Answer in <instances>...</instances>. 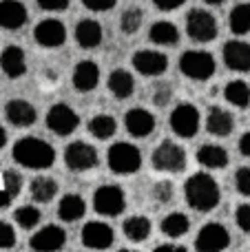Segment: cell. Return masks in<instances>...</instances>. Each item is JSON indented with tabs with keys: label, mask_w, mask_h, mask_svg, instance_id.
I'll return each instance as SVG.
<instances>
[{
	"label": "cell",
	"mask_w": 250,
	"mask_h": 252,
	"mask_svg": "<svg viewBox=\"0 0 250 252\" xmlns=\"http://www.w3.org/2000/svg\"><path fill=\"white\" fill-rule=\"evenodd\" d=\"M11 157L16 164H20L22 168L29 170H47L56 164V148L49 142L40 137H33V135H27V137H20L16 144H13Z\"/></svg>",
	"instance_id": "cell-1"
},
{
	"label": "cell",
	"mask_w": 250,
	"mask_h": 252,
	"mask_svg": "<svg viewBox=\"0 0 250 252\" xmlns=\"http://www.w3.org/2000/svg\"><path fill=\"white\" fill-rule=\"evenodd\" d=\"M184 197H186V204L193 210H197V213H211V210H215L217 206H219L221 190L213 175L195 173L186 179Z\"/></svg>",
	"instance_id": "cell-2"
},
{
	"label": "cell",
	"mask_w": 250,
	"mask_h": 252,
	"mask_svg": "<svg viewBox=\"0 0 250 252\" xmlns=\"http://www.w3.org/2000/svg\"><path fill=\"white\" fill-rule=\"evenodd\" d=\"M106 164L115 175H133L142 168V151L131 142H115L106 153Z\"/></svg>",
	"instance_id": "cell-3"
},
{
	"label": "cell",
	"mask_w": 250,
	"mask_h": 252,
	"mask_svg": "<svg viewBox=\"0 0 250 252\" xmlns=\"http://www.w3.org/2000/svg\"><path fill=\"white\" fill-rule=\"evenodd\" d=\"M151 164L159 173H184L186 170V151L173 139H164L153 148Z\"/></svg>",
	"instance_id": "cell-4"
},
{
	"label": "cell",
	"mask_w": 250,
	"mask_h": 252,
	"mask_svg": "<svg viewBox=\"0 0 250 252\" xmlns=\"http://www.w3.org/2000/svg\"><path fill=\"white\" fill-rule=\"evenodd\" d=\"M180 71L188 80L206 82V80H211L215 75L217 62L213 58V53L208 51H184L180 58Z\"/></svg>",
	"instance_id": "cell-5"
},
{
	"label": "cell",
	"mask_w": 250,
	"mask_h": 252,
	"mask_svg": "<svg viewBox=\"0 0 250 252\" xmlns=\"http://www.w3.org/2000/svg\"><path fill=\"white\" fill-rule=\"evenodd\" d=\"M186 33H188V38L193 42L199 44L213 42L217 38V33H219L217 18L206 9H190L186 13Z\"/></svg>",
	"instance_id": "cell-6"
},
{
	"label": "cell",
	"mask_w": 250,
	"mask_h": 252,
	"mask_svg": "<svg viewBox=\"0 0 250 252\" xmlns=\"http://www.w3.org/2000/svg\"><path fill=\"white\" fill-rule=\"evenodd\" d=\"M168 124L171 130L182 139H190L199 133V126H202V115L199 109L190 102H180L175 109L168 115Z\"/></svg>",
	"instance_id": "cell-7"
},
{
	"label": "cell",
	"mask_w": 250,
	"mask_h": 252,
	"mask_svg": "<svg viewBox=\"0 0 250 252\" xmlns=\"http://www.w3.org/2000/svg\"><path fill=\"white\" fill-rule=\"evenodd\" d=\"M93 210L102 217H118L126 210V195L115 184H102L93 192Z\"/></svg>",
	"instance_id": "cell-8"
},
{
	"label": "cell",
	"mask_w": 250,
	"mask_h": 252,
	"mask_svg": "<svg viewBox=\"0 0 250 252\" xmlns=\"http://www.w3.org/2000/svg\"><path fill=\"white\" fill-rule=\"evenodd\" d=\"M100 164V155H97V148L89 142H71L64 148V166L73 173H84V170H91Z\"/></svg>",
	"instance_id": "cell-9"
},
{
	"label": "cell",
	"mask_w": 250,
	"mask_h": 252,
	"mask_svg": "<svg viewBox=\"0 0 250 252\" xmlns=\"http://www.w3.org/2000/svg\"><path fill=\"white\" fill-rule=\"evenodd\" d=\"M44 122H47V128L51 130L53 135H58V137H69L71 133H75V130H78L80 115L75 113L69 104L58 102V104H53L51 109L47 111Z\"/></svg>",
	"instance_id": "cell-10"
},
{
	"label": "cell",
	"mask_w": 250,
	"mask_h": 252,
	"mask_svg": "<svg viewBox=\"0 0 250 252\" xmlns=\"http://www.w3.org/2000/svg\"><path fill=\"white\" fill-rule=\"evenodd\" d=\"M131 64L144 78H159L168 69V56L162 51H153V49H140L133 53Z\"/></svg>",
	"instance_id": "cell-11"
},
{
	"label": "cell",
	"mask_w": 250,
	"mask_h": 252,
	"mask_svg": "<svg viewBox=\"0 0 250 252\" xmlns=\"http://www.w3.org/2000/svg\"><path fill=\"white\" fill-rule=\"evenodd\" d=\"M230 246V232L224 223L211 221L197 232L195 250L199 252H221Z\"/></svg>",
	"instance_id": "cell-12"
},
{
	"label": "cell",
	"mask_w": 250,
	"mask_h": 252,
	"mask_svg": "<svg viewBox=\"0 0 250 252\" xmlns=\"http://www.w3.org/2000/svg\"><path fill=\"white\" fill-rule=\"evenodd\" d=\"M66 27L58 18H44L35 25L33 29V40L42 49H58L66 42Z\"/></svg>",
	"instance_id": "cell-13"
},
{
	"label": "cell",
	"mask_w": 250,
	"mask_h": 252,
	"mask_svg": "<svg viewBox=\"0 0 250 252\" xmlns=\"http://www.w3.org/2000/svg\"><path fill=\"white\" fill-rule=\"evenodd\" d=\"M80 241L89 250H109L115 244V232L106 221H89L82 226Z\"/></svg>",
	"instance_id": "cell-14"
},
{
	"label": "cell",
	"mask_w": 250,
	"mask_h": 252,
	"mask_svg": "<svg viewBox=\"0 0 250 252\" xmlns=\"http://www.w3.org/2000/svg\"><path fill=\"white\" fill-rule=\"evenodd\" d=\"M224 64L235 73H250V42L246 40H228L221 49Z\"/></svg>",
	"instance_id": "cell-15"
},
{
	"label": "cell",
	"mask_w": 250,
	"mask_h": 252,
	"mask_svg": "<svg viewBox=\"0 0 250 252\" xmlns=\"http://www.w3.org/2000/svg\"><path fill=\"white\" fill-rule=\"evenodd\" d=\"M66 244V230L56 223H49V226L40 228L33 237L29 239V248L38 250V252H56L62 250Z\"/></svg>",
	"instance_id": "cell-16"
},
{
	"label": "cell",
	"mask_w": 250,
	"mask_h": 252,
	"mask_svg": "<svg viewBox=\"0 0 250 252\" xmlns=\"http://www.w3.org/2000/svg\"><path fill=\"white\" fill-rule=\"evenodd\" d=\"M124 126H126V133L131 135V137L144 139L155 133L157 120H155V115L151 113V111L142 109V106H135V109L126 111V115H124Z\"/></svg>",
	"instance_id": "cell-17"
},
{
	"label": "cell",
	"mask_w": 250,
	"mask_h": 252,
	"mask_svg": "<svg viewBox=\"0 0 250 252\" xmlns=\"http://www.w3.org/2000/svg\"><path fill=\"white\" fill-rule=\"evenodd\" d=\"M4 118L11 126L16 128H29L35 124L38 120V111L31 104L29 100H22V97H13L4 104Z\"/></svg>",
	"instance_id": "cell-18"
},
{
	"label": "cell",
	"mask_w": 250,
	"mask_h": 252,
	"mask_svg": "<svg viewBox=\"0 0 250 252\" xmlns=\"http://www.w3.org/2000/svg\"><path fill=\"white\" fill-rule=\"evenodd\" d=\"M71 82H73V89L78 93L95 91L97 84H100V66H97L93 60H80L73 69Z\"/></svg>",
	"instance_id": "cell-19"
},
{
	"label": "cell",
	"mask_w": 250,
	"mask_h": 252,
	"mask_svg": "<svg viewBox=\"0 0 250 252\" xmlns=\"http://www.w3.org/2000/svg\"><path fill=\"white\" fill-rule=\"evenodd\" d=\"M29 11L20 0H0V29L18 31L27 25Z\"/></svg>",
	"instance_id": "cell-20"
},
{
	"label": "cell",
	"mask_w": 250,
	"mask_h": 252,
	"mask_svg": "<svg viewBox=\"0 0 250 252\" xmlns=\"http://www.w3.org/2000/svg\"><path fill=\"white\" fill-rule=\"evenodd\" d=\"M0 69L7 78L16 80L22 78L27 73V56H25V49L16 47V44H9L2 53H0Z\"/></svg>",
	"instance_id": "cell-21"
},
{
	"label": "cell",
	"mask_w": 250,
	"mask_h": 252,
	"mask_svg": "<svg viewBox=\"0 0 250 252\" xmlns=\"http://www.w3.org/2000/svg\"><path fill=\"white\" fill-rule=\"evenodd\" d=\"M73 38L82 49H95V47H100L102 40H104V29H102V25L97 20L84 18V20H80L78 25H75Z\"/></svg>",
	"instance_id": "cell-22"
},
{
	"label": "cell",
	"mask_w": 250,
	"mask_h": 252,
	"mask_svg": "<svg viewBox=\"0 0 250 252\" xmlns=\"http://www.w3.org/2000/svg\"><path fill=\"white\" fill-rule=\"evenodd\" d=\"M206 130L215 137H228L235 130V118L230 111L221 109V106H211L206 113Z\"/></svg>",
	"instance_id": "cell-23"
},
{
	"label": "cell",
	"mask_w": 250,
	"mask_h": 252,
	"mask_svg": "<svg viewBox=\"0 0 250 252\" xmlns=\"http://www.w3.org/2000/svg\"><path fill=\"white\" fill-rule=\"evenodd\" d=\"M106 87H109L113 97H118V100H128V97L135 93V78H133V73L126 69H113L109 73Z\"/></svg>",
	"instance_id": "cell-24"
},
{
	"label": "cell",
	"mask_w": 250,
	"mask_h": 252,
	"mask_svg": "<svg viewBox=\"0 0 250 252\" xmlns=\"http://www.w3.org/2000/svg\"><path fill=\"white\" fill-rule=\"evenodd\" d=\"M197 161L208 170H221L228 166V151L219 144H202L197 148Z\"/></svg>",
	"instance_id": "cell-25"
},
{
	"label": "cell",
	"mask_w": 250,
	"mask_h": 252,
	"mask_svg": "<svg viewBox=\"0 0 250 252\" xmlns=\"http://www.w3.org/2000/svg\"><path fill=\"white\" fill-rule=\"evenodd\" d=\"M84 215H87V201H84V197L69 192V195H64L58 201V217L62 221H66V223L80 221Z\"/></svg>",
	"instance_id": "cell-26"
},
{
	"label": "cell",
	"mask_w": 250,
	"mask_h": 252,
	"mask_svg": "<svg viewBox=\"0 0 250 252\" xmlns=\"http://www.w3.org/2000/svg\"><path fill=\"white\" fill-rule=\"evenodd\" d=\"M151 230H153V223H151L149 217L144 215H131V217L124 219L122 223V232L128 241L133 244H142L151 237Z\"/></svg>",
	"instance_id": "cell-27"
},
{
	"label": "cell",
	"mask_w": 250,
	"mask_h": 252,
	"mask_svg": "<svg viewBox=\"0 0 250 252\" xmlns=\"http://www.w3.org/2000/svg\"><path fill=\"white\" fill-rule=\"evenodd\" d=\"M180 29L171 20H157L149 29V40L153 44H159V47H173V44L180 42Z\"/></svg>",
	"instance_id": "cell-28"
},
{
	"label": "cell",
	"mask_w": 250,
	"mask_h": 252,
	"mask_svg": "<svg viewBox=\"0 0 250 252\" xmlns=\"http://www.w3.org/2000/svg\"><path fill=\"white\" fill-rule=\"evenodd\" d=\"M29 195L38 204H49L58 195V182L47 175H38L29 182Z\"/></svg>",
	"instance_id": "cell-29"
},
{
	"label": "cell",
	"mask_w": 250,
	"mask_h": 252,
	"mask_svg": "<svg viewBox=\"0 0 250 252\" xmlns=\"http://www.w3.org/2000/svg\"><path fill=\"white\" fill-rule=\"evenodd\" d=\"M159 230H162V235L168 237V239H180V237L188 235V230H190L188 215H184V213L166 215V217L162 219V223H159Z\"/></svg>",
	"instance_id": "cell-30"
},
{
	"label": "cell",
	"mask_w": 250,
	"mask_h": 252,
	"mask_svg": "<svg viewBox=\"0 0 250 252\" xmlns=\"http://www.w3.org/2000/svg\"><path fill=\"white\" fill-rule=\"evenodd\" d=\"M224 97L235 109H248L250 106V84L246 80H230L224 87Z\"/></svg>",
	"instance_id": "cell-31"
},
{
	"label": "cell",
	"mask_w": 250,
	"mask_h": 252,
	"mask_svg": "<svg viewBox=\"0 0 250 252\" xmlns=\"http://www.w3.org/2000/svg\"><path fill=\"white\" fill-rule=\"evenodd\" d=\"M89 135L95 139H111L115 133H118V122H115L113 115L106 113H97L89 120Z\"/></svg>",
	"instance_id": "cell-32"
},
{
	"label": "cell",
	"mask_w": 250,
	"mask_h": 252,
	"mask_svg": "<svg viewBox=\"0 0 250 252\" xmlns=\"http://www.w3.org/2000/svg\"><path fill=\"white\" fill-rule=\"evenodd\" d=\"M228 27L235 35L250 33V2H237L228 13Z\"/></svg>",
	"instance_id": "cell-33"
},
{
	"label": "cell",
	"mask_w": 250,
	"mask_h": 252,
	"mask_svg": "<svg viewBox=\"0 0 250 252\" xmlns=\"http://www.w3.org/2000/svg\"><path fill=\"white\" fill-rule=\"evenodd\" d=\"M13 219H16V223L22 230H33L40 223V219H42V213H40L35 206L27 204V206H20V208L13 210Z\"/></svg>",
	"instance_id": "cell-34"
},
{
	"label": "cell",
	"mask_w": 250,
	"mask_h": 252,
	"mask_svg": "<svg viewBox=\"0 0 250 252\" xmlns=\"http://www.w3.org/2000/svg\"><path fill=\"white\" fill-rule=\"evenodd\" d=\"M142 22H144V11L140 7H128L120 18V29L126 35H135L142 29Z\"/></svg>",
	"instance_id": "cell-35"
},
{
	"label": "cell",
	"mask_w": 250,
	"mask_h": 252,
	"mask_svg": "<svg viewBox=\"0 0 250 252\" xmlns=\"http://www.w3.org/2000/svg\"><path fill=\"white\" fill-rule=\"evenodd\" d=\"M173 197H175V186H173V182H168V179H159L153 186V199L157 201V204H168Z\"/></svg>",
	"instance_id": "cell-36"
},
{
	"label": "cell",
	"mask_w": 250,
	"mask_h": 252,
	"mask_svg": "<svg viewBox=\"0 0 250 252\" xmlns=\"http://www.w3.org/2000/svg\"><path fill=\"white\" fill-rule=\"evenodd\" d=\"M2 182H4V188H7L13 197H18V195H20V190H22L25 179H22V175L18 173V170L9 168V170H4V173H2Z\"/></svg>",
	"instance_id": "cell-37"
},
{
	"label": "cell",
	"mask_w": 250,
	"mask_h": 252,
	"mask_svg": "<svg viewBox=\"0 0 250 252\" xmlns=\"http://www.w3.org/2000/svg\"><path fill=\"white\" fill-rule=\"evenodd\" d=\"M171 100H173V87L171 84H166V82L157 84L155 91H153V104L159 106V109H164V106L171 104Z\"/></svg>",
	"instance_id": "cell-38"
},
{
	"label": "cell",
	"mask_w": 250,
	"mask_h": 252,
	"mask_svg": "<svg viewBox=\"0 0 250 252\" xmlns=\"http://www.w3.org/2000/svg\"><path fill=\"white\" fill-rule=\"evenodd\" d=\"M235 188H237L239 195L250 197V168L248 166H242L235 173Z\"/></svg>",
	"instance_id": "cell-39"
},
{
	"label": "cell",
	"mask_w": 250,
	"mask_h": 252,
	"mask_svg": "<svg viewBox=\"0 0 250 252\" xmlns=\"http://www.w3.org/2000/svg\"><path fill=\"white\" fill-rule=\"evenodd\" d=\"M235 223L242 232L250 235V204H239L235 210Z\"/></svg>",
	"instance_id": "cell-40"
},
{
	"label": "cell",
	"mask_w": 250,
	"mask_h": 252,
	"mask_svg": "<svg viewBox=\"0 0 250 252\" xmlns=\"http://www.w3.org/2000/svg\"><path fill=\"white\" fill-rule=\"evenodd\" d=\"M16 246V230L11 228V223L0 221V250H9Z\"/></svg>",
	"instance_id": "cell-41"
},
{
	"label": "cell",
	"mask_w": 250,
	"mask_h": 252,
	"mask_svg": "<svg viewBox=\"0 0 250 252\" xmlns=\"http://www.w3.org/2000/svg\"><path fill=\"white\" fill-rule=\"evenodd\" d=\"M84 9L93 13H102V11H111V9L118 4V0H82Z\"/></svg>",
	"instance_id": "cell-42"
},
{
	"label": "cell",
	"mask_w": 250,
	"mask_h": 252,
	"mask_svg": "<svg viewBox=\"0 0 250 252\" xmlns=\"http://www.w3.org/2000/svg\"><path fill=\"white\" fill-rule=\"evenodd\" d=\"M35 2H38V7L42 9V11L58 13V11H64V9H69L71 0H35Z\"/></svg>",
	"instance_id": "cell-43"
},
{
	"label": "cell",
	"mask_w": 250,
	"mask_h": 252,
	"mask_svg": "<svg viewBox=\"0 0 250 252\" xmlns=\"http://www.w3.org/2000/svg\"><path fill=\"white\" fill-rule=\"evenodd\" d=\"M153 4L159 11H175L182 4H186V0H153Z\"/></svg>",
	"instance_id": "cell-44"
},
{
	"label": "cell",
	"mask_w": 250,
	"mask_h": 252,
	"mask_svg": "<svg viewBox=\"0 0 250 252\" xmlns=\"http://www.w3.org/2000/svg\"><path fill=\"white\" fill-rule=\"evenodd\" d=\"M239 153H242L244 157H250V130L239 137Z\"/></svg>",
	"instance_id": "cell-45"
},
{
	"label": "cell",
	"mask_w": 250,
	"mask_h": 252,
	"mask_svg": "<svg viewBox=\"0 0 250 252\" xmlns=\"http://www.w3.org/2000/svg\"><path fill=\"white\" fill-rule=\"evenodd\" d=\"M16 199V197L11 195V192L7 190V188H2V190H0V210H4V208H9V206H11V201Z\"/></svg>",
	"instance_id": "cell-46"
},
{
	"label": "cell",
	"mask_w": 250,
	"mask_h": 252,
	"mask_svg": "<svg viewBox=\"0 0 250 252\" xmlns=\"http://www.w3.org/2000/svg\"><path fill=\"white\" fill-rule=\"evenodd\" d=\"M153 252H186L184 246H175V244H162L157 246Z\"/></svg>",
	"instance_id": "cell-47"
},
{
	"label": "cell",
	"mask_w": 250,
	"mask_h": 252,
	"mask_svg": "<svg viewBox=\"0 0 250 252\" xmlns=\"http://www.w3.org/2000/svg\"><path fill=\"white\" fill-rule=\"evenodd\" d=\"M7 146V130L0 126V148H4Z\"/></svg>",
	"instance_id": "cell-48"
},
{
	"label": "cell",
	"mask_w": 250,
	"mask_h": 252,
	"mask_svg": "<svg viewBox=\"0 0 250 252\" xmlns=\"http://www.w3.org/2000/svg\"><path fill=\"white\" fill-rule=\"evenodd\" d=\"M202 2H206V4H213V7H217V4H224L226 0H202Z\"/></svg>",
	"instance_id": "cell-49"
}]
</instances>
